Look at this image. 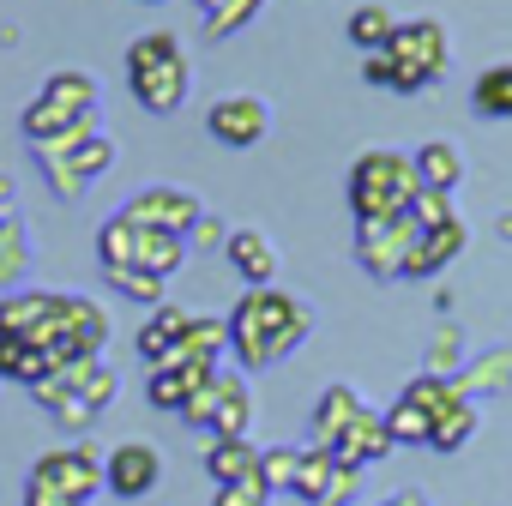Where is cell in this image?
Returning <instances> with one entry per match:
<instances>
[{
  "label": "cell",
  "mask_w": 512,
  "mask_h": 506,
  "mask_svg": "<svg viewBox=\"0 0 512 506\" xmlns=\"http://www.w3.org/2000/svg\"><path fill=\"white\" fill-rule=\"evenodd\" d=\"M416 235H422V223L410 211L380 217V223H356V260H362V272L380 278V284L386 278H404V260H410Z\"/></svg>",
  "instance_id": "obj_10"
},
{
  "label": "cell",
  "mask_w": 512,
  "mask_h": 506,
  "mask_svg": "<svg viewBox=\"0 0 512 506\" xmlns=\"http://www.w3.org/2000/svg\"><path fill=\"white\" fill-rule=\"evenodd\" d=\"M500 235H506V241H512V217H500Z\"/></svg>",
  "instance_id": "obj_39"
},
{
  "label": "cell",
  "mask_w": 512,
  "mask_h": 506,
  "mask_svg": "<svg viewBox=\"0 0 512 506\" xmlns=\"http://www.w3.org/2000/svg\"><path fill=\"white\" fill-rule=\"evenodd\" d=\"M470 103H476L482 121H512V61L482 67L476 85H470Z\"/></svg>",
  "instance_id": "obj_27"
},
{
  "label": "cell",
  "mask_w": 512,
  "mask_h": 506,
  "mask_svg": "<svg viewBox=\"0 0 512 506\" xmlns=\"http://www.w3.org/2000/svg\"><path fill=\"white\" fill-rule=\"evenodd\" d=\"M416 163L404 151H386V145H368L356 163H350V181H344V199L356 211V223H380V217H398L410 211L416 199Z\"/></svg>",
  "instance_id": "obj_5"
},
{
  "label": "cell",
  "mask_w": 512,
  "mask_h": 506,
  "mask_svg": "<svg viewBox=\"0 0 512 506\" xmlns=\"http://www.w3.org/2000/svg\"><path fill=\"white\" fill-rule=\"evenodd\" d=\"M260 13H266V0H217V13H205V37L223 43V37H235L241 25H253Z\"/></svg>",
  "instance_id": "obj_31"
},
{
  "label": "cell",
  "mask_w": 512,
  "mask_h": 506,
  "mask_svg": "<svg viewBox=\"0 0 512 506\" xmlns=\"http://www.w3.org/2000/svg\"><path fill=\"white\" fill-rule=\"evenodd\" d=\"M31 272V229L25 217H0V296H13Z\"/></svg>",
  "instance_id": "obj_25"
},
{
  "label": "cell",
  "mask_w": 512,
  "mask_h": 506,
  "mask_svg": "<svg viewBox=\"0 0 512 506\" xmlns=\"http://www.w3.org/2000/svg\"><path fill=\"white\" fill-rule=\"evenodd\" d=\"M127 91L145 115H181L193 97V67L175 31H145L127 43Z\"/></svg>",
  "instance_id": "obj_3"
},
{
  "label": "cell",
  "mask_w": 512,
  "mask_h": 506,
  "mask_svg": "<svg viewBox=\"0 0 512 506\" xmlns=\"http://www.w3.org/2000/svg\"><path fill=\"white\" fill-rule=\"evenodd\" d=\"M37 169H43L49 193L73 205V199H85V193L115 169V139H109V127H91V133H79V139H67V145L37 151Z\"/></svg>",
  "instance_id": "obj_8"
},
{
  "label": "cell",
  "mask_w": 512,
  "mask_h": 506,
  "mask_svg": "<svg viewBox=\"0 0 512 506\" xmlns=\"http://www.w3.org/2000/svg\"><path fill=\"white\" fill-rule=\"evenodd\" d=\"M392 31H398V19H392V13L380 7V0H362V7H356V13L344 19V37H350V43H356L362 55H380V49L392 43Z\"/></svg>",
  "instance_id": "obj_28"
},
{
  "label": "cell",
  "mask_w": 512,
  "mask_h": 506,
  "mask_svg": "<svg viewBox=\"0 0 512 506\" xmlns=\"http://www.w3.org/2000/svg\"><path fill=\"white\" fill-rule=\"evenodd\" d=\"M223 326H229V356H235V368H241V374H260V368H272V362H284L290 350L308 344L314 308H308L302 296L266 284V290H241V302L229 308Z\"/></svg>",
  "instance_id": "obj_1"
},
{
  "label": "cell",
  "mask_w": 512,
  "mask_h": 506,
  "mask_svg": "<svg viewBox=\"0 0 512 506\" xmlns=\"http://www.w3.org/2000/svg\"><path fill=\"white\" fill-rule=\"evenodd\" d=\"M392 452V428H386V410H374V404H362V416L332 440V458L344 464V470H368V464H380Z\"/></svg>",
  "instance_id": "obj_17"
},
{
  "label": "cell",
  "mask_w": 512,
  "mask_h": 506,
  "mask_svg": "<svg viewBox=\"0 0 512 506\" xmlns=\"http://www.w3.org/2000/svg\"><path fill=\"white\" fill-rule=\"evenodd\" d=\"M139 7H169V0H139Z\"/></svg>",
  "instance_id": "obj_40"
},
{
  "label": "cell",
  "mask_w": 512,
  "mask_h": 506,
  "mask_svg": "<svg viewBox=\"0 0 512 506\" xmlns=\"http://www.w3.org/2000/svg\"><path fill=\"white\" fill-rule=\"evenodd\" d=\"M464 241H470L464 217H446V223L422 229L416 247H410V260H404V278H440V272L458 260V253H464Z\"/></svg>",
  "instance_id": "obj_18"
},
{
  "label": "cell",
  "mask_w": 512,
  "mask_h": 506,
  "mask_svg": "<svg viewBox=\"0 0 512 506\" xmlns=\"http://www.w3.org/2000/svg\"><path fill=\"white\" fill-rule=\"evenodd\" d=\"M205 476H211L217 488L260 476V446H253L247 434H235V440H211V446H205Z\"/></svg>",
  "instance_id": "obj_24"
},
{
  "label": "cell",
  "mask_w": 512,
  "mask_h": 506,
  "mask_svg": "<svg viewBox=\"0 0 512 506\" xmlns=\"http://www.w3.org/2000/svg\"><path fill=\"white\" fill-rule=\"evenodd\" d=\"M410 163H416V181L428 187V193H458V181H464V151L452 145V139H428V145H416L410 151Z\"/></svg>",
  "instance_id": "obj_23"
},
{
  "label": "cell",
  "mask_w": 512,
  "mask_h": 506,
  "mask_svg": "<svg viewBox=\"0 0 512 506\" xmlns=\"http://www.w3.org/2000/svg\"><path fill=\"white\" fill-rule=\"evenodd\" d=\"M115 392H121V374H115L103 356L61 362L49 380H37V386H31V398L49 410V422H55V428H67V434L97 428V422H103V410L115 404Z\"/></svg>",
  "instance_id": "obj_4"
},
{
  "label": "cell",
  "mask_w": 512,
  "mask_h": 506,
  "mask_svg": "<svg viewBox=\"0 0 512 506\" xmlns=\"http://www.w3.org/2000/svg\"><path fill=\"white\" fill-rule=\"evenodd\" d=\"M362 404H368V398H362L356 386H326V392H320V404H314V422H308V446L332 452V440L362 416Z\"/></svg>",
  "instance_id": "obj_22"
},
{
  "label": "cell",
  "mask_w": 512,
  "mask_h": 506,
  "mask_svg": "<svg viewBox=\"0 0 512 506\" xmlns=\"http://www.w3.org/2000/svg\"><path fill=\"white\" fill-rule=\"evenodd\" d=\"M115 284V296L139 302V308H163L169 302V278H151V272H103Z\"/></svg>",
  "instance_id": "obj_32"
},
{
  "label": "cell",
  "mask_w": 512,
  "mask_h": 506,
  "mask_svg": "<svg viewBox=\"0 0 512 506\" xmlns=\"http://www.w3.org/2000/svg\"><path fill=\"white\" fill-rule=\"evenodd\" d=\"M163 482V452L151 440H121L103 452V488L115 500H145Z\"/></svg>",
  "instance_id": "obj_13"
},
{
  "label": "cell",
  "mask_w": 512,
  "mask_h": 506,
  "mask_svg": "<svg viewBox=\"0 0 512 506\" xmlns=\"http://www.w3.org/2000/svg\"><path fill=\"white\" fill-rule=\"evenodd\" d=\"M97 488H103V458H97V446L73 440L31 464L25 506H85V500H97Z\"/></svg>",
  "instance_id": "obj_7"
},
{
  "label": "cell",
  "mask_w": 512,
  "mask_h": 506,
  "mask_svg": "<svg viewBox=\"0 0 512 506\" xmlns=\"http://www.w3.org/2000/svg\"><path fill=\"white\" fill-rule=\"evenodd\" d=\"M187 326H193V308H175V302L151 308V314H145V326H139V356H145L151 368L175 362V356H181V338H187Z\"/></svg>",
  "instance_id": "obj_19"
},
{
  "label": "cell",
  "mask_w": 512,
  "mask_h": 506,
  "mask_svg": "<svg viewBox=\"0 0 512 506\" xmlns=\"http://www.w3.org/2000/svg\"><path fill=\"white\" fill-rule=\"evenodd\" d=\"M97 266L103 272H151V278H175L187 266V241L181 235H163V229H145L133 217H109L97 229Z\"/></svg>",
  "instance_id": "obj_6"
},
{
  "label": "cell",
  "mask_w": 512,
  "mask_h": 506,
  "mask_svg": "<svg viewBox=\"0 0 512 506\" xmlns=\"http://www.w3.org/2000/svg\"><path fill=\"white\" fill-rule=\"evenodd\" d=\"M181 422H187V428H205L211 440H235V434H247V428H253V392H247V374H241V368H217V374L193 392V404L181 410Z\"/></svg>",
  "instance_id": "obj_9"
},
{
  "label": "cell",
  "mask_w": 512,
  "mask_h": 506,
  "mask_svg": "<svg viewBox=\"0 0 512 506\" xmlns=\"http://www.w3.org/2000/svg\"><path fill=\"white\" fill-rule=\"evenodd\" d=\"M187 241H193V253H223V241H229V229H223V223H217V217L205 211V217L193 223V235H187Z\"/></svg>",
  "instance_id": "obj_36"
},
{
  "label": "cell",
  "mask_w": 512,
  "mask_h": 506,
  "mask_svg": "<svg viewBox=\"0 0 512 506\" xmlns=\"http://www.w3.org/2000/svg\"><path fill=\"white\" fill-rule=\"evenodd\" d=\"M464 362H470V356H464V326L446 314V320L434 326V344H428V362H422V374H440V380H452Z\"/></svg>",
  "instance_id": "obj_29"
},
{
  "label": "cell",
  "mask_w": 512,
  "mask_h": 506,
  "mask_svg": "<svg viewBox=\"0 0 512 506\" xmlns=\"http://www.w3.org/2000/svg\"><path fill=\"white\" fill-rule=\"evenodd\" d=\"M121 217H133V223H145V229H163V235H193V223L205 217V205H199V193H187V187H139L127 205H121Z\"/></svg>",
  "instance_id": "obj_12"
},
{
  "label": "cell",
  "mask_w": 512,
  "mask_h": 506,
  "mask_svg": "<svg viewBox=\"0 0 512 506\" xmlns=\"http://www.w3.org/2000/svg\"><path fill=\"white\" fill-rule=\"evenodd\" d=\"M296 464H302V446H260V476H266L272 494L296 488Z\"/></svg>",
  "instance_id": "obj_33"
},
{
  "label": "cell",
  "mask_w": 512,
  "mask_h": 506,
  "mask_svg": "<svg viewBox=\"0 0 512 506\" xmlns=\"http://www.w3.org/2000/svg\"><path fill=\"white\" fill-rule=\"evenodd\" d=\"M223 260L235 266L241 290H266V284L278 278V241H272L266 229H229V241H223Z\"/></svg>",
  "instance_id": "obj_16"
},
{
  "label": "cell",
  "mask_w": 512,
  "mask_h": 506,
  "mask_svg": "<svg viewBox=\"0 0 512 506\" xmlns=\"http://www.w3.org/2000/svg\"><path fill=\"white\" fill-rule=\"evenodd\" d=\"M211 506H272V488H266V476H247V482L217 488V500H211Z\"/></svg>",
  "instance_id": "obj_34"
},
{
  "label": "cell",
  "mask_w": 512,
  "mask_h": 506,
  "mask_svg": "<svg viewBox=\"0 0 512 506\" xmlns=\"http://www.w3.org/2000/svg\"><path fill=\"white\" fill-rule=\"evenodd\" d=\"M446 61H452V37H446L440 19H398L392 43L362 61V79L386 85L398 97H416V91H428V85L446 79Z\"/></svg>",
  "instance_id": "obj_2"
},
{
  "label": "cell",
  "mask_w": 512,
  "mask_h": 506,
  "mask_svg": "<svg viewBox=\"0 0 512 506\" xmlns=\"http://www.w3.org/2000/svg\"><path fill=\"white\" fill-rule=\"evenodd\" d=\"M356 488H362V470H344L332 452H320V446H302V464H296V500H308V506H350L356 500Z\"/></svg>",
  "instance_id": "obj_14"
},
{
  "label": "cell",
  "mask_w": 512,
  "mask_h": 506,
  "mask_svg": "<svg viewBox=\"0 0 512 506\" xmlns=\"http://www.w3.org/2000/svg\"><path fill=\"white\" fill-rule=\"evenodd\" d=\"M476 422H482V410H476L470 398H458V404H452V410H446V416L434 422L428 446H434V452H464V440L476 434Z\"/></svg>",
  "instance_id": "obj_30"
},
{
  "label": "cell",
  "mask_w": 512,
  "mask_h": 506,
  "mask_svg": "<svg viewBox=\"0 0 512 506\" xmlns=\"http://www.w3.org/2000/svg\"><path fill=\"white\" fill-rule=\"evenodd\" d=\"M199 7H205V13H217V0H199Z\"/></svg>",
  "instance_id": "obj_41"
},
{
  "label": "cell",
  "mask_w": 512,
  "mask_h": 506,
  "mask_svg": "<svg viewBox=\"0 0 512 506\" xmlns=\"http://www.w3.org/2000/svg\"><path fill=\"white\" fill-rule=\"evenodd\" d=\"M55 374V356H43L37 344H19V338H0V380H13V386H37Z\"/></svg>",
  "instance_id": "obj_26"
},
{
  "label": "cell",
  "mask_w": 512,
  "mask_h": 506,
  "mask_svg": "<svg viewBox=\"0 0 512 506\" xmlns=\"http://www.w3.org/2000/svg\"><path fill=\"white\" fill-rule=\"evenodd\" d=\"M217 368H205V362H169V368H151V380H145V398H151V410H187L193 404V392L211 380Z\"/></svg>",
  "instance_id": "obj_21"
},
{
  "label": "cell",
  "mask_w": 512,
  "mask_h": 506,
  "mask_svg": "<svg viewBox=\"0 0 512 506\" xmlns=\"http://www.w3.org/2000/svg\"><path fill=\"white\" fill-rule=\"evenodd\" d=\"M410 217H416L422 229H434V223H446V217H458V211H452V199H446V193H428V187H416V199H410Z\"/></svg>",
  "instance_id": "obj_35"
},
{
  "label": "cell",
  "mask_w": 512,
  "mask_h": 506,
  "mask_svg": "<svg viewBox=\"0 0 512 506\" xmlns=\"http://www.w3.org/2000/svg\"><path fill=\"white\" fill-rule=\"evenodd\" d=\"M452 386H458L470 404H482V398H506V392H512V350H506V344H494V350L470 356V362L452 374Z\"/></svg>",
  "instance_id": "obj_20"
},
{
  "label": "cell",
  "mask_w": 512,
  "mask_h": 506,
  "mask_svg": "<svg viewBox=\"0 0 512 506\" xmlns=\"http://www.w3.org/2000/svg\"><path fill=\"white\" fill-rule=\"evenodd\" d=\"M0 217H13V175H0Z\"/></svg>",
  "instance_id": "obj_37"
},
{
  "label": "cell",
  "mask_w": 512,
  "mask_h": 506,
  "mask_svg": "<svg viewBox=\"0 0 512 506\" xmlns=\"http://www.w3.org/2000/svg\"><path fill=\"white\" fill-rule=\"evenodd\" d=\"M49 109H61L67 121H85V127H103V85L85 73V67H55L37 91Z\"/></svg>",
  "instance_id": "obj_15"
},
{
  "label": "cell",
  "mask_w": 512,
  "mask_h": 506,
  "mask_svg": "<svg viewBox=\"0 0 512 506\" xmlns=\"http://www.w3.org/2000/svg\"><path fill=\"white\" fill-rule=\"evenodd\" d=\"M386 506H428V500H422V494H416V488H404V494H392V500H386Z\"/></svg>",
  "instance_id": "obj_38"
},
{
  "label": "cell",
  "mask_w": 512,
  "mask_h": 506,
  "mask_svg": "<svg viewBox=\"0 0 512 506\" xmlns=\"http://www.w3.org/2000/svg\"><path fill=\"white\" fill-rule=\"evenodd\" d=\"M205 127H211L217 145L247 151V145H260V139L272 133V103L253 97V91H229V97H217V103L205 109Z\"/></svg>",
  "instance_id": "obj_11"
}]
</instances>
